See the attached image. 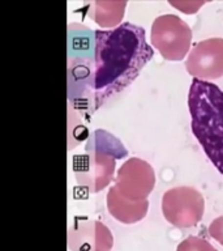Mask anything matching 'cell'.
<instances>
[{
    "label": "cell",
    "mask_w": 223,
    "mask_h": 251,
    "mask_svg": "<svg viewBox=\"0 0 223 251\" xmlns=\"http://www.w3.org/2000/svg\"><path fill=\"white\" fill-rule=\"evenodd\" d=\"M209 234L213 239L219 242L223 246V216H219L209 226Z\"/></svg>",
    "instance_id": "7c38bea8"
},
{
    "label": "cell",
    "mask_w": 223,
    "mask_h": 251,
    "mask_svg": "<svg viewBox=\"0 0 223 251\" xmlns=\"http://www.w3.org/2000/svg\"><path fill=\"white\" fill-rule=\"evenodd\" d=\"M171 5H174V7L179 8L180 11L184 12V13H195V12H197V9H199L201 5H203V1H200V3H170Z\"/></svg>",
    "instance_id": "4fadbf2b"
},
{
    "label": "cell",
    "mask_w": 223,
    "mask_h": 251,
    "mask_svg": "<svg viewBox=\"0 0 223 251\" xmlns=\"http://www.w3.org/2000/svg\"><path fill=\"white\" fill-rule=\"evenodd\" d=\"M205 211L203 196L196 188L181 186L170 188L162 198V212L168 223L180 229L196 226Z\"/></svg>",
    "instance_id": "5b68a950"
},
{
    "label": "cell",
    "mask_w": 223,
    "mask_h": 251,
    "mask_svg": "<svg viewBox=\"0 0 223 251\" xmlns=\"http://www.w3.org/2000/svg\"><path fill=\"white\" fill-rule=\"evenodd\" d=\"M176 251H218L209 241L196 237V235H189L187 238L179 243Z\"/></svg>",
    "instance_id": "8fae6325"
},
{
    "label": "cell",
    "mask_w": 223,
    "mask_h": 251,
    "mask_svg": "<svg viewBox=\"0 0 223 251\" xmlns=\"http://www.w3.org/2000/svg\"><path fill=\"white\" fill-rule=\"evenodd\" d=\"M107 209L113 219L121 224L138 223L148 215L149 200L145 201H131L119 194L115 186L107 194Z\"/></svg>",
    "instance_id": "9c48e42d"
},
{
    "label": "cell",
    "mask_w": 223,
    "mask_h": 251,
    "mask_svg": "<svg viewBox=\"0 0 223 251\" xmlns=\"http://www.w3.org/2000/svg\"><path fill=\"white\" fill-rule=\"evenodd\" d=\"M144 27L123 23L111 30H94L93 68L86 80L85 100L95 111L131 85L153 58Z\"/></svg>",
    "instance_id": "6da1fadb"
},
{
    "label": "cell",
    "mask_w": 223,
    "mask_h": 251,
    "mask_svg": "<svg viewBox=\"0 0 223 251\" xmlns=\"http://www.w3.org/2000/svg\"><path fill=\"white\" fill-rule=\"evenodd\" d=\"M188 74L199 80L223 77V38H209L196 43L185 62Z\"/></svg>",
    "instance_id": "52a82bcc"
},
{
    "label": "cell",
    "mask_w": 223,
    "mask_h": 251,
    "mask_svg": "<svg viewBox=\"0 0 223 251\" xmlns=\"http://www.w3.org/2000/svg\"><path fill=\"white\" fill-rule=\"evenodd\" d=\"M156 184V173L146 161L133 157L121 165L116 174L115 187L131 201H145Z\"/></svg>",
    "instance_id": "8992f818"
},
{
    "label": "cell",
    "mask_w": 223,
    "mask_h": 251,
    "mask_svg": "<svg viewBox=\"0 0 223 251\" xmlns=\"http://www.w3.org/2000/svg\"><path fill=\"white\" fill-rule=\"evenodd\" d=\"M150 41L167 60H183L192 42V30L185 21L176 15L158 16L152 25Z\"/></svg>",
    "instance_id": "277c9868"
},
{
    "label": "cell",
    "mask_w": 223,
    "mask_h": 251,
    "mask_svg": "<svg viewBox=\"0 0 223 251\" xmlns=\"http://www.w3.org/2000/svg\"><path fill=\"white\" fill-rule=\"evenodd\" d=\"M113 237L101 221H76L68 230L69 251H111Z\"/></svg>",
    "instance_id": "ba28073f"
},
{
    "label": "cell",
    "mask_w": 223,
    "mask_h": 251,
    "mask_svg": "<svg viewBox=\"0 0 223 251\" xmlns=\"http://www.w3.org/2000/svg\"><path fill=\"white\" fill-rule=\"evenodd\" d=\"M93 7L94 21L101 27H113L123 20L127 1H95Z\"/></svg>",
    "instance_id": "30bf717a"
},
{
    "label": "cell",
    "mask_w": 223,
    "mask_h": 251,
    "mask_svg": "<svg viewBox=\"0 0 223 251\" xmlns=\"http://www.w3.org/2000/svg\"><path fill=\"white\" fill-rule=\"evenodd\" d=\"M191 128L211 164L223 176V92L193 78L188 93Z\"/></svg>",
    "instance_id": "7a4b0ae2"
},
{
    "label": "cell",
    "mask_w": 223,
    "mask_h": 251,
    "mask_svg": "<svg viewBox=\"0 0 223 251\" xmlns=\"http://www.w3.org/2000/svg\"><path fill=\"white\" fill-rule=\"evenodd\" d=\"M128 154L119 139L107 131L97 129L90 135L81 154L72 160L77 183L89 192H99L113 179L116 161Z\"/></svg>",
    "instance_id": "3957f363"
}]
</instances>
